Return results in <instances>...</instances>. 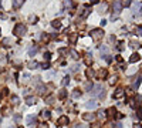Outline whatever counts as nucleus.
I'll list each match as a JSON object with an SVG mask.
<instances>
[{
    "instance_id": "f257e3e1",
    "label": "nucleus",
    "mask_w": 142,
    "mask_h": 128,
    "mask_svg": "<svg viewBox=\"0 0 142 128\" xmlns=\"http://www.w3.org/2000/svg\"><path fill=\"white\" fill-rule=\"evenodd\" d=\"M91 37H92V40H94L95 43H98V41L104 37V31H102V28H94V30L91 31Z\"/></svg>"
},
{
    "instance_id": "f03ea898",
    "label": "nucleus",
    "mask_w": 142,
    "mask_h": 128,
    "mask_svg": "<svg viewBox=\"0 0 142 128\" xmlns=\"http://www.w3.org/2000/svg\"><path fill=\"white\" fill-rule=\"evenodd\" d=\"M13 33H14L16 36H24V34H26V26H23L21 23H20V24H17V26L14 27Z\"/></svg>"
},
{
    "instance_id": "7ed1b4c3",
    "label": "nucleus",
    "mask_w": 142,
    "mask_h": 128,
    "mask_svg": "<svg viewBox=\"0 0 142 128\" xmlns=\"http://www.w3.org/2000/svg\"><path fill=\"white\" fill-rule=\"evenodd\" d=\"M112 7H114V13H115V14H119V11H121V9H122V3H121V0H114Z\"/></svg>"
},
{
    "instance_id": "20e7f679",
    "label": "nucleus",
    "mask_w": 142,
    "mask_h": 128,
    "mask_svg": "<svg viewBox=\"0 0 142 128\" xmlns=\"http://www.w3.org/2000/svg\"><path fill=\"white\" fill-rule=\"evenodd\" d=\"M102 90H104L102 85H101V84H97V85L92 88V94H94V95H100V94L102 93Z\"/></svg>"
},
{
    "instance_id": "39448f33",
    "label": "nucleus",
    "mask_w": 142,
    "mask_h": 128,
    "mask_svg": "<svg viewBox=\"0 0 142 128\" xmlns=\"http://www.w3.org/2000/svg\"><path fill=\"white\" fill-rule=\"evenodd\" d=\"M57 123H58V125H61V127H63V125H67V124H68V117L63 115V117H60V118H58V121H57Z\"/></svg>"
},
{
    "instance_id": "423d86ee",
    "label": "nucleus",
    "mask_w": 142,
    "mask_h": 128,
    "mask_svg": "<svg viewBox=\"0 0 142 128\" xmlns=\"http://www.w3.org/2000/svg\"><path fill=\"white\" fill-rule=\"evenodd\" d=\"M141 77H137V78H134V81H132V88L134 90H137L138 87H139V84H141Z\"/></svg>"
},
{
    "instance_id": "0eeeda50",
    "label": "nucleus",
    "mask_w": 142,
    "mask_h": 128,
    "mask_svg": "<svg viewBox=\"0 0 142 128\" xmlns=\"http://www.w3.org/2000/svg\"><path fill=\"white\" fill-rule=\"evenodd\" d=\"M141 60V56L138 54V53H134L132 56H131V58H129V61L131 63H135V61H139Z\"/></svg>"
},
{
    "instance_id": "6e6552de",
    "label": "nucleus",
    "mask_w": 142,
    "mask_h": 128,
    "mask_svg": "<svg viewBox=\"0 0 142 128\" xmlns=\"http://www.w3.org/2000/svg\"><path fill=\"white\" fill-rule=\"evenodd\" d=\"M122 95H124V90H122V88H118V90L114 93V98H117V100H118V98H121Z\"/></svg>"
},
{
    "instance_id": "1a4fd4ad",
    "label": "nucleus",
    "mask_w": 142,
    "mask_h": 128,
    "mask_svg": "<svg viewBox=\"0 0 142 128\" xmlns=\"http://www.w3.org/2000/svg\"><path fill=\"white\" fill-rule=\"evenodd\" d=\"M26 103H27L28 105H33V104L37 103V98H36V97H27V98H26Z\"/></svg>"
},
{
    "instance_id": "9d476101",
    "label": "nucleus",
    "mask_w": 142,
    "mask_h": 128,
    "mask_svg": "<svg viewBox=\"0 0 142 128\" xmlns=\"http://www.w3.org/2000/svg\"><path fill=\"white\" fill-rule=\"evenodd\" d=\"M85 107H87L88 110H94V108H97V103H95V101H88Z\"/></svg>"
},
{
    "instance_id": "9b49d317",
    "label": "nucleus",
    "mask_w": 142,
    "mask_h": 128,
    "mask_svg": "<svg viewBox=\"0 0 142 128\" xmlns=\"http://www.w3.org/2000/svg\"><path fill=\"white\" fill-rule=\"evenodd\" d=\"M107 113H108V117H110V118H114V117L117 115V110H115V108H110Z\"/></svg>"
},
{
    "instance_id": "f8f14e48",
    "label": "nucleus",
    "mask_w": 142,
    "mask_h": 128,
    "mask_svg": "<svg viewBox=\"0 0 142 128\" xmlns=\"http://www.w3.org/2000/svg\"><path fill=\"white\" fill-rule=\"evenodd\" d=\"M82 118H84L85 121H92V120L95 118V115H94V114H84Z\"/></svg>"
},
{
    "instance_id": "ddd939ff",
    "label": "nucleus",
    "mask_w": 142,
    "mask_h": 128,
    "mask_svg": "<svg viewBox=\"0 0 142 128\" xmlns=\"http://www.w3.org/2000/svg\"><path fill=\"white\" fill-rule=\"evenodd\" d=\"M26 121H27V124H28V125H33V124L36 123V117H34V115H28Z\"/></svg>"
},
{
    "instance_id": "4468645a",
    "label": "nucleus",
    "mask_w": 142,
    "mask_h": 128,
    "mask_svg": "<svg viewBox=\"0 0 142 128\" xmlns=\"http://www.w3.org/2000/svg\"><path fill=\"white\" fill-rule=\"evenodd\" d=\"M23 1H24V0H13V7H14V9H18V7L23 4Z\"/></svg>"
},
{
    "instance_id": "2eb2a0df",
    "label": "nucleus",
    "mask_w": 142,
    "mask_h": 128,
    "mask_svg": "<svg viewBox=\"0 0 142 128\" xmlns=\"http://www.w3.org/2000/svg\"><path fill=\"white\" fill-rule=\"evenodd\" d=\"M98 77H100V78H105V77H107V70H105V68H104V70H100V71H98Z\"/></svg>"
},
{
    "instance_id": "dca6fc26",
    "label": "nucleus",
    "mask_w": 142,
    "mask_h": 128,
    "mask_svg": "<svg viewBox=\"0 0 142 128\" xmlns=\"http://www.w3.org/2000/svg\"><path fill=\"white\" fill-rule=\"evenodd\" d=\"M107 9H108V4H107V3L101 4V6H100V13H105V11H107Z\"/></svg>"
},
{
    "instance_id": "f3484780",
    "label": "nucleus",
    "mask_w": 142,
    "mask_h": 128,
    "mask_svg": "<svg viewBox=\"0 0 142 128\" xmlns=\"http://www.w3.org/2000/svg\"><path fill=\"white\" fill-rule=\"evenodd\" d=\"M51 26L55 27V28H60V27H61V23H60V20H54V21L51 23Z\"/></svg>"
},
{
    "instance_id": "a211bd4d",
    "label": "nucleus",
    "mask_w": 142,
    "mask_h": 128,
    "mask_svg": "<svg viewBox=\"0 0 142 128\" xmlns=\"http://www.w3.org/2000/svg\"><path fill=\"white\" fill-rule=\"evenodd\" d=\"M77 37H78L77 34H71V36H70V38H68V40H70V43H71V44H74V43L77 41Z\"/></svg>"
},
{
    "instance_id": "6ab92c4d",
    "label": "nucleus",
    "mask_w": 142,
    "mask_h": 128,
    "mask_svg": "<svg viewBox=\"0 0 142 128\" xmlns=\"http://www.w3.org/2000/svg\"><path fill=\"white\" fill-rule=\"evenodd\" d=\"M65 97H67V91H65V90H61V91L58 93V98L63 100V98H65Z\"/></svg>"
},
{
    "instance_id": "aec40b11",
    "label": "nucleus",
    "mask_w": 142,
    "mask_h": 128,
    "mask_svg": "<svg viewBox=\"0 0 142 128\" xmlns=\"http://www.w3.org/2000/svg\"><path fill=\"white\" fill-rule=\"evenodd\" d=\"M36 53H37V48H36V47H31V48L28 50V54H30V57H33Z\"/></svg>"
},
{
    "instance_id": "412c9836",
    "label": "nucleus",
    "mask_w": 142,
    "mask_h": 128,
    "mask_svg": "<svg viewBox=\"0 0 142 128\" xmlns=\"http://www.w3.org/2000/svg\"><path fill=\"white\" fill-rule=\"evenodd\" d=\"M71 56H73L74 60H78V58H80V56H78V53H77L75 50H71Z\"/></svg>"
},
{
    "instance_id": "4be33fe9",
    "label": "nucleus",
    "mask_w": 142,
    "mask_h": 128,
    "mask_svg": "<svg viewBox=\"0 0 142 128\" xmlns=\"http://www.w3.org/2000/svg\"><path fill=\"white\" fill-rule=\"evenodd\" d=\"M3 44H4L6 47H10V44H11V40H10V38H4V40H3Z\"/></svg>"
},
{
    "instance_id": "5701e85b",
    "label": "nucleus",
    "mask_w": 142,
    "mask_h": 128,
    "mask_svg": "<svg viewBox=\"0 0 142 128\" xmlns=\"http://www.w3.org/2000/svg\"><path fill=\"white\" fill-rule=\"evenodd\" d=\"M73 95H74L75 98H78V97L81 95V91H80V90H74V93H73Z\"/></svg>"
},
{
    "instance_id": "b1692460",
    "label": "nucleus",
    "mask_w": 142,
    "mask_h": 128,
    "mask_svg": "<svg viewBox=\"0 0 142 128\" xmlns=\"http://www.w3.org/2000/svg\"><path fill=\"white\" fill-rule=\"evenodd\" d=\"M41 114H43V117H44L46 120H48V118H50V111H43Z\"/></svg>"
},
{
    "instance_id": "393cba45",
    "label": "nucleus",
    "mask_w": 142,
    "mask_h": 128,
    "mask_svg": "<svg viewBox=\"0 0 142 128\" xmlns=\"http://www.w3.org/2000/svg\"><path fill=\"white\" fill-rule=\"evenodd\" d=\"M7 91H9L7 88H4V90H1V94H0V98H4V97L7 95Z\"/></svg>"
},
{
    "instance_id": "a878e982",
    "label": "nucleus",
    "mask_w": 142,
    "mask_h": 128,
    "mask_svg": "<svg viewBox=\"0 0 142 128\" xmlns=\"http://www.w3.org/2000/svg\"><path fill=\"white\" fill-rule=\"evenodd\" d=\"M121 3H122V6H125V7H128V6L131 4V0H122Z\"/></svg>"
},
{
    "instance_id": "bb28decb",
    "label": "nucleus",
    "mask_w": 142,
    "mask_h": 128,
    "mask_svg": "<svg viewBox=\"0 0 142 128\" xmlns=\"http://www.w3.org/2000/svg\"><path fill=\"white\" fill-rule=\"evenodd\" d=\"M53 100H54V98H53V95H50V97H47V98H46L47 104H53Z\"/></svg>"
},
{
    "instance_id": "cd10ccee",
    "label": "nucleus",
    "mask_w": 142,
    "mask_h": 128,
    "mask_svg": "<svg viewBox=\"0 0 142 128\" xmlns=\"http://www.w3.org/2000/svg\"><path fill=\"white\" fill-rule=\"evenodd\" d=\"M137 113H138V118H139V120H142V108H141V107L137 110Z\"/></svg>"
},
{
    "instance_id": "c85d7f7f",
    "label": "nucleus",
    "mask_w": 142,
    "mask_h": 128,
    "mask_svg": "<svg viewBox=\"0 0 142 128\" xmlns=\"http://www.w3.org/2000/svg\"><path fill=\"white\" fill-rule=\"evenodd\" d=\"M87 76H88L90 78H91V77H94V71H92V70H87Z\"/></svg>"
},
{
    "instance_id": "c756f323",
    "label": "nucleus",
    "mask_w": 142,
    "mask_h": 128,
    "mask_svg": "<svg viewBox=\"0 0 142 128\" xmlns=\"http://www.w3.org/2000/svg\"><path fill=\"white\" fill-rule=\"evenodd\" d=\"M115 83H117V76L111 77V80H110V84H115Z\"/></svg>"
},
{
    "instance_id": "7c9ffc66",
    "label": "nucleus",
    "mask_w": 142,
    "mask_h": 128,
    "mask_svg": "<svg viewBox=\"0 0 142 128\" xmlns=\"http://www.w3.org/2000/svg\"><path fill=\"white\" fill-rule=\"evenodd\" d=\"M68 81H70V77H64V80H63V84H64V85H67V84H68Z\"/></svg>"
},
{
    "instance_id": "2f4dec72",
    "label": "nucleus",
    "mask_w": 142,
    "mask_h": 128,
    "mask_svg": "<svg viewBox=\"0 0 142 128\" xmlns=\"http://www.w3.org/2000/svg\"><path fill=\"white\" fill-rule=\"evenodd\" d=\"M135 33H139V34H142V26H138V27L135 28Z\"/></svg>"
},
{
    "instance_id": "473e14b6",
    "label": "nucleus",
    "mask_w": 142,
    "mask_h": 128,
    "mask_svg": "<svg viewBox=\"0 0 142 128\" xmlns=\"http://www.w3.org/2000/svg\"><path fill=\"white\" fill-rule=\"evenodd\" d=\"M91 128H101V125H100L98 123H92V124H91Z\"/></svg>"
},
{
    "instance_id": "72a5a7b5",
    "label": "nucleus",
    "mask_w": 142,
    "mask_h": 128,
    "mask_svg": "<svg viewBox=\"0 0 142 128\" xmlns=\"http://www.w3.org/2000/svg\"><path fill=\"white\" fill-rule=\"evenodd\" d=\"M131 44H132V47H137V48H139V47H141V44H139V43H135V41H132Z\"/></svg>"
},
{
    "instance_id": "f704fd0d",
    "label": "nucleus",
    "mask_w": 142,
    "mask_h": 128,
    "mask_svg": "<svg viewBox=\"0 0 142 128\" xmlns=\"http://www.w3.org/2000/svg\"><path fill=\"white\" fill-rule=\"evenodd\" d=\"M118 48H119V50H124V48H125V43H124V41H121V43H119V47H118Z\"/></svg>"
},
{
    "instance_id": "c9c22d12",
    "label": "nucleus",
    "mask_w": 142,
    "mask_h": 128,
    "mask_svg": "<svg viewBox=\"0 0 142 128\" xmlns=\"http://www.w3.org/2000/svg\"><path fill=\"white\" fill-rule=\"evenodd\" d=\"M91 88H92V84H91V83H87V84H85V90H91Z\"/></svg>"
},
{
    "instance_id": "e433bc0d",
    "label": "nucleus",
    "mask_w": 142,
    "mask_h": 128,
    "mask_svg": "<svg viewBox=\"0 0 142 128\" xmlns=\"http://www.w3.org/2000/svg\"><path fill=\"white\" fill-rule=\"evenodd\" d=\"M14 121H16V123H20V121H21V117H20V115H14Z\"/></svg>"
},
{
    "instance_id": "4c0bfd02",
    "label": "nucleus",
    "mask_w": 142,
    "mask_h": 128,
    "mask_svg": "<svg viewBox=\"0 0 142 128\" xmlns=\"http://www.w3.org/2000/svg\"><path fill=\"white\" fill-rule=\"evenodd\" d=\"M90 11H91V10H90V9H85V11H84V14H82V17H87V16H88V13H90Z\"/></svg>"
},
{
    "instance_id": "58836bf2",
    "label": "nucleus",
    "mask_w": 142,
    "mask_h": 128,
    "mask_svg": "<svg viewBox=\"0 0 142 128\" xmlns=\"http://www.w3.org/2000/svg\"><path fill=\"white\" fill-rule=\"evenodd\" d=\"M78 68H80L78 66H73V67H71V71H73V73H75V71H77Z\"/></svg>"
},
{
    "instance_id": "ea45409f",
    "label": "nucleus",
    "mask_w": 142,
    "mask_h": 128,
    "mask_svg": "<svg viewBox=\"0 0 142 128\" xmlns=\"http://www.w3.org/2000/svg\"><path fill=\"white\" fill-rule=\"evenodd\" d=\"M65 6H67V7H71V6H73L71 0H65Z\"/></svg>"
},
{
    "instance_id": "a19ab883",
    "label": "nucleus",
    "mask_w": 142,
    "mask_h": 128,
    "mask_svg": "<svg viewBox=\"0 0 142 128\" xmlns=\"http://www.w3.org/2000/svg\"><path fill=\"white\" fill-rule=\"evenodd\" d=\"M50 57H51L50 53H46V54H44V58H46V60H50Z\"/></svg>"
},
{
    "instance_id": "79ce46f5",
    "label": "nucleus",
    "mask_w": 142,
    "mask_h": 128,
    "mask_svg": "<svg viewBox=\"0 0 142 128\" xmlns=\"http://www.w3.org/2000/svg\"><path fill=\"white\" fill-rule=\"evenodd\" d=\"M13 104H18V98L17 97H13Z\"/></svg>"
},
{
    "instance_id": "37998d69",
    "label": "nucleus",
    "mask_w": 142,
    "mask_h": 128,
    "mask_svg": "<svg viewBox=\"0 0 142 128\" xmlns=\"http://www.w3.org/2000/svg\"><path fill=\"white\" fill-rule=\"evenodd\" d=\"M37 128H48V125H47V124H40Z\"/></svg>"
},
{
    "instance_id": "c03bdc74",
    "label": "nucleus",
    "mask_w": 142,
    "mask_h": 128,
    "mask_svg": "<svg viewBox=\"0 0 142 128\" xmlns=\"http://www.w3.org/2000/svg\"><path fill=\"white\" fill-rule=\"evenodd\" d=\"M28 66H30V67H31V68H33V67H37V63H33V61H31V63H30V64H28Z\"/></svg>"
},
{
    "instance_id": "a18cd8bd",
    "label": "nucleus",
    "mask_w": 142,
    "mask_h": 128,
    "mask_svg": "<svg viewBox=\"0 0 142 128\" xmlns=\"http://www.w3.org/2000/svg\"><path fill=\"white\" fill-rule=\"evenodd\" d=\"M54 74H55V73H54V71H50V73H48V74H47V77H53V76H54Z\"/></svg>"
},
{
    "instance_id": "49530a36",
    "label": "nucleus",
    "mask_w": 142,
    "mask_h": 128,
    "mask_svg": "<svg viewBox=\"0 0 142 128\" xmlns=\"http://www.w3.org/2000/svg\"><path fill=\"white\" fill-rule=\"evenodd\" d=\"M104 114H105L104 111H100V113H98V117H104Z\"/></svg>"
},
{
    "instance_id": "de8ad7c7",
    "label": "nucleus",
    "mask_w": 142,
    "mask_h": 128,
    "mask_svg": "<svg viewBox=\"0 0 142 128\" xmlns=\"http://www.w3.org/2000/svg\"><path fill=\"white\" fill-rule=\"evenodd\" d=\"M98 1H100V0H91V4H97Z\"/></svg>"
},
{
    "instance_id": "09e8293b",
    "label": "nucleus",
    "mask_w": 142,
    "mask_h": 128,
    "mask_svg": "<svg viewBox=\"0 0 142 128\" xmlns=\"http://www.w3.org/2000/svg\"><path fill=\"white\" fill-rule=\"evenodd\" d=\"M105 128H112V124H111V123H108V124H107V127Z\"/></svg>"
},
{
    "instance_id": "8fccbe9b",
    "label": "nucleus",
    "mask_w": 142,
    "mask_h": 128,
    "mask_svg": "<svg viewBox=\"0 0 142 128\" xmlns=\"http://www.w3.org/2000/svg\"><path fill=\"white\" fill-rule=\"evenodd\" d=\"M134 128H142V127H141V124H135V127Z\"/></svg>"
},
{
    "instance_id": "3c124183",
    "label": "nucleus",
    "mask_w": 142,
    "mask_h": 128,
    "mask_svg": "<svg viewBox=\"0 0 142 128\" xmlns=\"http://www.w3.org/2000/svg\"><path fill=\"white\" fill-rule=\"evenodd\" d=\"M74 128H85V127H82V125H81V124H78V125H77V127H74Z\"/></svg>"
},
{
    "instance_id": "603ef678",
    "label": "nucleus",
    "mask_w": 142,
    "mask_h": 128,
    "mask_svg": "<svg viewBox=\"0 0 142 128\" xmlns=\"http://www.w3.org/2000/svg\"><path fill=\"white\" fill-rule=\"evenodd\" d=\"M10 128H16V127H10Z\"/></svg>"
}]
</instances>
